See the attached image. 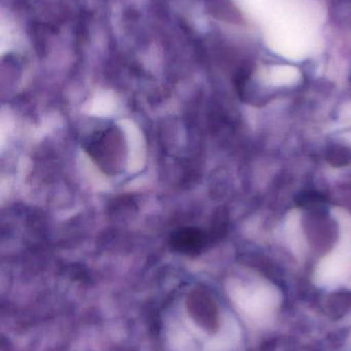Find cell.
Instances as JSON below:
<instances>
[{"label":"cell","mask_w":351,"mask_h":351,"mask_svg":"<svg viewBox=\"0 0 351 351\" xmlns=\"http://www.w3.org/2000/svg\"><path fill=\"white\" fill-rule=\"evenodd\" d=\"M207 237L201 229L185 227L171 234L169 245L173 251L185 255H197L205 247Z\"/></svg>","instance_id":"2"},{"label":"cell","mask_w":351,"mask_h":351,"mask_svg":"<svg viewBox=\"0 0 351 351\" xmlns=\"http://www.w3.org/2000/svg\"><path fill=\"white\" fill-rule=\"evenodd\" d=\"M87 154L103 173L113 176L122 170L126 158L123 134L117 128L111 127L93 134L84 144Z\"/></svg>","instance_id":"1"}]
</instances>
